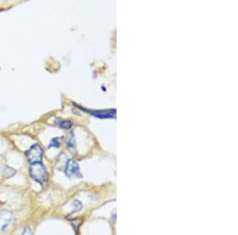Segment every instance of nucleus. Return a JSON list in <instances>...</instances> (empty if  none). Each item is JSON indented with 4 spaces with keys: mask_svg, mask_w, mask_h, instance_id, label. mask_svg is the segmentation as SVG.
<instances>
[{
    "mask_svg": "<svg viewBox=\"0 0 238 235\" xmlns=\"http://www.w3.org/2000/svg\"><path fill=\"white\" fill-rule=\"evenodd\" d=\"M29 175L33 179L41 185L45 184L48 181V173L46 167L42 161L34 162L29 166Z\"/></svg>",
    "mask_w": 238,
    "mask_h": 235,
    "instance_id": "1",
    "label": "nucleus"
},
{
    "mask_svg": "<svg viewBox=\"0 0 238 235\" xmlns=\"http://www.w3.org/2000/svg\"><path fill=\"white\" fill-rule=\"evenodd\" d=\"M25 156H26L28 161L30 163L34 162H38V161H42L43 156V150L40 146L37 144L33 145L29 150L25 152Z\"/></svg>",
    "mask_w": 238,
    "mask_h": 235,
    "instance_id": "2",
    "label": "nucleus"
},
{
    "mask_svg": "<svg viewBox=\"0 0 238 235\" xmlns=\"http://www.w3.org/2000/svg\"><path fill=\"white\" fill-rule=\"evenodd\" d=\"M77 107H79V109L83 110V112H88L90 115H92L94 117L100 119L115 118V116H116V109H115L107 110H89L80 107V106H78V105H77Z\"/></svg>",
    "mask_w": 238,
    "mask_h": 235,
    "instance_id": "3",
    "label": "nucleus"
},
{
    "mask_svg": "<svg viewBox=\"0 0 238 235\" xmlns=\"http://www.w3.org/2000/svg\"><path fill=\"white\" fill-rule=\"evenodd\" d=\"M65 175L67 177H79V178L82 177V175L79 172V166L77 163L76 161L74 159H69L66 164L65 167Z\"/></svg>",
    "mask_w": 238,
    "mask_h": 235,
    "instance_id": "4",
    "label": "nucleus"
},
{
    "mask_svg": "<svg viewBox=\"0 0 238 235\" xmlns=\"http://www.w3.org/2000/svg\"><path fill=\"white\" fill-rule=\"evenodd\" d=\"M13 219V214L10 210H0V233L7 230Z\"/></svg>",
    "mask_w": 238,
    "mask_h": 235,
    "instance_id": "5",
    "label": "nucleus"
},
{
    "mask_svg": "<svg viewBox=\"0 0 238 235\" xmlns=\"http://www.w3.org/2000/svg\"><path fill=\"white\" fill-rule=\"evenodd\" d=\"M56 123H57V125L60 128H63V129H70L72 127V125H73L72 121L62 120H59L56 121Z\"/></svg>",
    "mask_w": 238,
    "mask_h": 235,
    "instance_id": "6",
    "label": "nucleus"
},
{
    "mask_svg": "<svg viewBox=\"0 0 238 235\" xmlns=\"http://www.w3.org/2000/svg\"><path fill=\"white\" fill-rule=\"evenodd\" d=\"M60 139H61L60 138H53V139H52V140L50 142L49 145V148L60 147H61V140H60Z\"/></svg>",
    "mask_w": 238,
    "mask_h": 235,
    "instance_id": "7",
    "label": "nucleus"
},
{
    "mask_svg": "<svg viewBox=\"0 0 238 235\" xmlns=\"http://www.w3.org/2000/svg\"><path fill=\"white\" fill-rule=\"evenodd\" d=\"M67 148H70V149H72V148L76 147V142H75L74 135L73 134H71V135H70V138L68 139V140H67Z\"/></svg>",
    "mask_w": 238,
    "mask_h": 235,
    "instance_id": "8",
    "label": "nucleus"
},
{
    "mask_svg": "<svg viewBox=\"0 0 238 235\" xmlns=\"http://www.w3.org/2000/svg\"><path fill=\"white\" fill-rule=\"evenodd\" d=\"M32 233H33V232H32V231H30V228H29V227H25V228L24 229V231H23L22 234H31Z\"/></svg>",
    "mask_w": 238,
    "mask_h": 235,
    "instance_id": "9",
    "label": "nucleus"
}]
</instances>
